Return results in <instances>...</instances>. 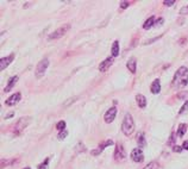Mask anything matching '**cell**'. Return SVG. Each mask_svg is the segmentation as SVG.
<instances>
[{
    "mask_svg": "<svg viewBox=\"0 0 188 169\" xmlns=\"http://www.w3.org/2000/svg\"><path fill=\"white\" fill-rule=\"evenodd\" d=\"M173 87L176 89H181L188 85V68L187 67H180L173 77Z\"/></svg>",
    "mask_w": 188,
    "mask_h": 169,
    "instance_id": "1",
    "label": "cell"
},
{
    "mask_svg": "<svg viewBox=\"0 0 188 169\" xmlns=\"http://www.w3.org/2000/svg\"><path fill=\"white\" fill-rule=\"evenodd\" d=\"M135 130V122L130 113H126L121 123V131L125 136H131Z\"/></svg>",
    "mask_w": 188,
    "mask_h": 169,
    "instance_id": "2",
    "label": "cell"
},
{
    "mask_svg": "<svg viewBox=\"0 0 188 169\" xmlns=\"http://www.w3.org/2000/svg\"><path fill=\"white\" fill-rule=\"evenodd\" d=\"M30 123H31V118H30V117H23V118H20L16 123V125L13 127V135L15 136H19L24 131V130H25V127H26Z\"/></svg>",
    "mask_w": 188,
    "mask_h": 169,
    "instance_id": "3",
    "label": "cell"
},
{
    "mask_svg": "<svg viewBox=\"0 0 188 169\" xmlns=\"http://www.w3.org/2000/svg\"><path fill=\"white\" fill-rule=\"evenodd\" d=\"M69 29H70V25H69V24H66V25H63V26H61L60 29L55 30L53 33H50L49 37H48V40H50V41H53V40H58V38H61L62 36H65V35L68 32Z\"/></svg>",
    "mask_w": 188,
    "mask_h": 169,
    "instance_id": "4",
    "label": "cell"
},
{
    "mask_svg": "<svg viewBox=\"0 0 188 169\" xmlns=\"http://www.w3.org/2000/svg\"><path fill=\"white\" fill-rule=\"evenodd\" d=\"M48 67H49V58L44 57L42 61H40V63L37 64V67H36V77H38V79L42 77L45 74Z\"/></svg>",
    "mask_w": 188,
    "mask_h": 169,
    "instance_id": "5",
    "label": "cell"
},
{
    "mask_svg": "<svg viewBox=\"0 0 188 169\" xmlns=\"http://www.w3.org/2000/svg\"><path fill=\"white\" fill-rule=\"evenodd\" d=\"M126 157V152H125V149L121 144H117L116 145V150H114V160L118 162H121Z\"/></svg>",
    "mask_w": 188,
    "mask_h": 169,
    "instance_id": "6",
    "label": "cell"
},
{
    "mask_svg": "<svg viewBox=\"0 0 188 169\" xmlns=\"http://www.w3.org/2000/svg\"><path fill=\"white\" fill-rule=\"evenodd\" d=\"M116 115H117V108L116 107H111V108H108L106 111V113L104 115V119H105V122L107 124H110V123H112L116 119Z\"/></svg>",
    "mask_w": 188,
    "mask_h": 169,
    "instance_id": "7",
    "label": "cell"
},
{
    "mask_svg": "<svg viewBox=\"0 0 188 169\" xmlns=\"http://www.w3.org/2000/svg\"><path fill=\"white\" fill-rule=\"evenodd\" d=\"M131 160L135 162H142L144 160V155L141 148H136L131 151Z\"/></svg>",
    "mask_w": 188,
    "mask_h": 169,
    "instance_id": "8",
    "label": "cell"
},
{
    "mask_svg": "<svg viewBox=\"0 0 188 169\" xmlns=\"http://www.w3.org/2000/svg\"><path fill=\"white\" fill-rule=\"evenodd\" d=\"M114 62V57L113 56H111V57H107L106 60H104L101 63H100V66H99V70L100 72H106L112 64H113Z\"/></svg>",
    "mask_w": 188,
    "mask_h": 169,
    "instance_id": "9",
    "label": "cell"
},
{
    "mask_svg": "<svg viewBox=\"0 0 188 169\" xmlns=\"http://www.w3.org/2000/svg\"><path fill=\"white\" fill-rule=\"evenodd\" d=\"M20 99H22V94L20 93H15V94H12L8 99H6L5 104L7 106H13V105H16V104H18L20 101Z\"/></svg>",
    "mask_w": 188,
    "mask_h": 169,
    "instance_id": "10",
    "label": "cell"
},
{
    "mask_svg": "<svg viewBox=\"0 0 188 169\" xmlns=\"http://www.w3.org/2000/svg\"><path fill=\"white\" fill-rule=\"evenodd\" d=\"M13 58H15V55L13 54L10 55V56H7V57H1V60H0V69H1V70L6 69L8 64L12 63Z\"/></svg>",
    "mask_w": 188,
    "mask_h": 169,
    "instance_id": "11",
    "label": "cell"
},
{
    "mask_svg": "<svg viewBox=\"0 0 188 169\" xmlns=\"http://www.w3.org/2000/svg\"><path fill=\"white\" fill-rule=\"evenodd\" d=\"M107 145H113V142H112L111 139H108L107 142L101 143V144L99 145V148H98V149H95V150H92V152H91V154H92L93 156H98V155H100V152H101V151L107 147Z\"/></svg>",
    "mask_w": 188,
    "mask_h": 169,
    "instance_id": "12",
    "label": "cell"
},
{
    "mask_svg": "<svg viewBox=\"0 0 188 169\" xmlns=\"http://www.w3.org/2000/svg\"><path fill=\"white\" fill-rule=\"evenodd\" d=\"M150 90H151L153 94H158L161 92V82L158 79L154 80V82L151 83V88H150Z\"/></svg>",
    "mask_w": 188,
    "mask_h": 169,
    "instance_id": "13",
    "label": "cell"
},
{
    "mask_svg": "<svg viewBox=\"0 0 188 169\" xmlns=\"http://www.w3.org/2000/svg\"><path fill=\"white\" fill-rule=\"evenodd\" d=\"M136 101H137V104H138V106L141 108H144L146 106V98L144 95H142V94H137L136 95Z\"/></svg>",
    "mask_w": 188,
    "mask_h": 169,
    "instance_id": "14",
    "label": "cell"
},
{
    "mask_svg": "<svg viewBox=\"0 0 188 169\" xmlns=\"http://www.w3.org/2000/svg\"><path fill=\"white\" fill-rule=\"evenodd\" d=\"M126 67H128V69H129L131 73H136L137 63H136V60H135L133 57H131V58L128 61V63H126Z\"/></svg>",
    "mask_w": 188,
    "mask_h": 169,
    "instance_id": "15",
    "label": "cell"
},
{
    "mask_svg": "<svg viewBox=\"0 0 188 169\" xmlns=\"http://www.w3.org/2000/svg\"><path fill=\"white\" fill-rule=\"evenodd\" d=\"M155 23H156L155 17H150V18H148V19L145 20V23H144V25H143V28H144L145 30H148V29H150L151 26H155Z\"/></svg>",
    "mask_w": 188,
    "mask_h": 169,
    "instance_id": "16",
    "label": "cell"
},
{
    "mask_svg": "<svg viewBox=\"0 0 188 169\" xmlns=\"http://www.w3.org/2000/svg\"><path fill=\"white\" fill-rule=\"evenodd\" d=\"M17 81H18V76H17V75H16V76H13V77H11L10 81H8V83H7V86H6V87H5V89H4L5 92H10V89L17 83Z\"/></svg>",
    "mask_w": 188,
    "mask_h": 169,
    "instance_id": "17",
    "label": "cell"
},
{
    "mask_svg": "<svg viewBox=\"0 0 188 169\" xmlns=\"http://www.w3.org/2000/svg\"><path fill=\"white\" fill-rule=\"evenodd\" d=\"M111 51H112V56H113V57H117V56L119 55V42H118V41L113 42Z\"/></svg>",
    "mask_w": 188,
    "mask_h": 169,
    "instance_id": "18",
    "label": "cell"
},
{
    "mask_svg": "<svg viewBox=\"0 0 188 169\" xmlns=\"http://www.w3.org/2000/svg\"><path fill=\"white\" fill-rule=\"evenodd\" d=\"M137 143H138V147L142 149V148H144L145 145H146V142H145V137H144V135L141 132L139 135H138V137H137Z\"/></svg>",
    "mask_w": 188,
    "mask_h": 169,
    "instance_id": "19",
    "label": "cell"
},
{
    "mask_svg": "<svg viewBox=\"0 0 188 169\" xmlns=\"http://www.w3.org/2000/svg\"><path fill=\"white\" fill-rule=\"evenodd\" d=\"M186 131H187V124H180L179 129H178V132H176L178 137H182L186 134Z\"/></svg>",
    "mask_w": 188,
    "mask_h": 169,
    "instance_id": "20",
    "label": "cell"
},
{
    "mask_svg": "<svg viewBox=\"0 0 188 169\" xmlns=\"http://www.w3.org/2000/svg\"><path fill=\"white\" fill-rule=\"evenodd\" d=\"M143 169H158V163L156 161H153V162L148 163Z\"/></svg>",
    "mask_w": 188,
    "mask_h": 169,
    "instance_id": "21",
    "label": "cell"
},
{
    "mask_svg": "<svg viewBox=\"0 0 188 169\" xmlns=\"http://www.w3.org/2000/svg\"><path fill=\"white\" fill-rule=\"evenodd\" d=\"M49 161H50V157H46L38 167H37V169H48V164H49Z\"/></svg>",
    "mask_w": 188,
    "mask_h": 169,
    "instance_id": "22",
    "label": "cell"
},
{
    "mask_svg": "<svg viewBox=\"0 0 188 169\" xmlns=\"http://www.w3.org/2000/svg\"><path fill=\"white\" fill-rule=\"evenodd\" d=\"M56 129L58 130L60 132H61V131H65V130H66V122H63V120L58 122L57 125H56Z\"/></svg>",
    "mask_w": 188,
    "mask_h": 169,
    "instance_id": "23",
    "label": "cell"
},
{
    "mask_svg": "<svg viewBox=\"0 0 188 169\" xmlns=\"http://www.w3.org/2000/svg\"><path fill=\"white\" fill-rule=\"evenodd\" d=\"M16 162V160H1V168H5L6 166H11Z\"/></svg>",
    "mask_w": 188,
    "mask_h": 169,
    "instance_id": "24",
    "label": "cell"
},
{
    "mask_svg": "<svg viewBox=\"0 0 188 169\" xmlns=\"http://www.w3.org/2000/svg\"><path fill=\"white\" fill-rule=\"evenodd\" d=\"M67 136H68V131H67V130H65V131H61V132L58 134L57 138H58L60 140H63V139H65Z\"/></svg>",
    "mask_w": 188,
    "mask_h": 169,
    "instance_id": "25",
    "label": "cell"
},
{
    "mask_svg": "<svg viewBox=\"0 0 188 169\" xmlns=\"http://www.w3.org/2000/svg\"><path fill=\"white\" fill-rule=\"evenodd\" d=\"M187 108H188V100H187V101L185 102V105H183V106L181 107V110L179 111V113H180V114H181V113H183V112H185V111H186Z\"/></svg>",
    "mask_w": 188,
    "mask_h": 169,
    "instance_id": "26",
    "label": "cell"
},
{
    "mask_svg": "<svg viewBox=\"0 0 188 169\" xmlns=\"http://www.w3.org/2000/svg\"><path fill=\"white\" fill-rule=\"evenodd\" d=\"M180 13H181V15H188V5H187V6H183V7L180 10Z\"/></svg>",
    "mask_w": 188,
    "mask_h": 169,
    "instance_id": "27",
    "label": "cell"
},
{
    "mask_svg": "<svg viewBox=\"0 0 188 169\" xmlns=\"http://www.w3.org/2000/svg\"><path fill=\"white\" fill-rule=\"evenodd\" d=\"M163 4H164L166 6H171V5L175 4V0H164Z\"/></svg>",
    "mask_w": 188,
    "mask_h": 169,
    "instance_id": "28",
    "label": "cell"
},
{
    "mask_svg": "<svg viewBox=\"0 0 188 169\" xmlns=\"http://www.w3.org/2000/svg\"><path fill=\"white\" fill-rule=\"evenodd\" d=\"M129 5H130L129 1H121L120 3V7L121 8H126V7H129Z\"/></svg>",
    "mask_w": 188,
    "mask_h": 169,
    "instance_id": "29",
    "label": "cell"
},
{
    "mask_svg": "<svg viewBox=\"0 0 188 169\" xmlns=\"http://www.w3.org/2000/svg\"><path fill=\"white\" fill-rule=\"evenodd\" d=\"M164 20H163V18H160V19H157L156 20V24H155V26H160V25L162 24V23H163Z\"/></svg>",
    "mask_w": 188,
    "mask_h": 169,
    "instance_id": "30",
    "label": "cell"
},
{
    "mask_svg": "<svg viewBox=\"0 0 188 169\" xmlns=\"http://www.w3.org/2000/svg\"><path fill=\"white\" fill-rule=\"evenodd\" d=\"M185 97H188V92H183V93H180V94H178V98H180V99H181V98L183 99Z\"/></svg>",
    "mask_w": 188,
    "mask_h": 169,
    "instance_id": "31",
    "label": "cell"
},
{
    "mask_svg": "<svg viewBox=\"0 0 188 169\" xmlns=\"http://www.w3.org/2000/svg\"><path fill=\"white\" fill-rule=\"evenodd\" d=\"M182 148H183L185 150H188V140H185V142H183V144H182Z\"/></svg>",
    "mask_w": 188,
    "mask_h": 169,
    "instance_id": "32",
    "label": "cell"
},
{
    "mask_svg": "<svg viewBox=\"0 0 188 169\" xmlns=\"http://www.w3.org/2000/svg\"><path fill=\"white\" fill-rule=\"evenodd\" d=\"M13 114H15V112H11V113H8V114L5 117V119H8L10 117H13Z\"/></svg>",
    "mask_w": 188,
    "mask_h": 169,
    "instance_id": "33",
    "label": "cell"
},
{
    "mask_svg": "<svg viewBox=\"0 0 188 169\" xmlns=\"http://www.w3.org/2000/svg\"><path fill=\"white\" fill-rule=\"evenodd\" d=\"M24 169H31V168L30 167H26V168H24Z\"/></svg>",
    "mask_w": 188,
    "mask_h": 169,
    "instance_id": "34",
    "label": "cell"
}]
</instances>
